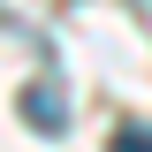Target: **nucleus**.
Here are the masks:
<instances>
[{"mask_svg":"<svg viewBox=\"0 0 152 152\" xmlns=\"http://www.w3.org/2000/svg\"><path fill=\"white\" fill-rule=\"evenodd\" d=\"M23 114H31L38 129H61V122H69V107H61V99L46 91V84H38V91H23Z\"/></svg>","mask_w":152,"mask_h":152,"instance_id":"1","label":"nucleus"},{"mask_svg":"<svg viewBox=\"0 0 152 152\" xmlns=\"http://www.w3.org/2000/svg\"><path fill=\"white\" fill-rule=\"evenodd\" d=\"M107 152H152V122H122Z\"/></svg>","mask_w":152,"mask_h":152,"instance_id":"2","label":"nucleus"}]
</instances>
